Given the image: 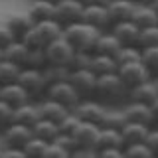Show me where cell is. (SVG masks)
<instances>
[{"label": "cell", "instance_id": "obj_45", "mask_svg": "<svg viewBox=\"0 0 158 158\" xmlns=\"http://www.w3.org/2000/svg\"><path fill=\"white\" fill-rule=\"evenodd\" d=\"M65 156H69V154L63 150L61 146L56 144V142H49L48 150H46V156H44V158H65Z\"/></svg>", "mask_w": 158, "mask_h": 158}, {"label": "cell", "instance_id": "obj_48", "mask_svg": "<svg viewBox=\"0 0 158 158\" xmlns=\"http://www.w3.org/2000/svg\"><path fill=\"white\" fill-rule=\"evenodd\" d=\"M83 4H107L109 0H81Z\"/></svg>", "mask_w": 158, "mask_h": 158}, {"label": "cell", "instance_id": "obj_53", "mask_svg": "<svg viewBox=\"0 0 158 158\" xmlns=\"http://www.w3.org/2000/svg\"><path fill=\"white\" fill-rule=\"evenodd\" d=\"M0 156H2V144H0Z\"/></svg>", "mask_w": 158, "mask_h": 158}, {"label": "cell", "instance_id": "obj_1", "mask_svg": "<svg viewBox=\"0 0 158 158\" xmlns=\"http://www.w3.org/2000/svg\"><path fill=\"white\" fill-rule=\"evenodd\" d=\"M97 101H101L103 105L113 107L118 103L128 99V89L125 87V83L121 81L117 71L105 73V75H97V85H95V95Z\"/></svg>", "mask_w": 158, "mask_h": 158}, {"label": "cell", "instance_id": "obj_9", "mask_svg": "<svg viewBox=\"0 0 158 158\" xmlns=\"http://www.w3.org/2000/svg\"><path fill=\"white\" fill-rule=\"evenodd\" d=\"M85 4L81 0H56V20L63 28L73 22H79Z\"/></svg>", "mask_w": 158, "mask_h": 158}, {"label": "cell", "instance_id": "obj_52", "mask_svg": "<svg viewBox=\"0 0 158 158\" xmlns=\"http://www.w3.org/2000/svg\"><path fill=\"white\" fill-rule=\"evenodd\" d=\"M154 81H156V87H158V75H156V77H154Z\"/></svg>", "mask_w": 158, "mask_h": 158}, {"label": "cell", "instance_id": "obj_22", "mask_svg": "<svg viewBox=\"0 0 158 158\" xmlns=\"http://www.w3.org/2000/svg\"><path fill=\"white\" fill-rule=\"evenodd\" d=\"M36 30H38L40 38H42V42H44V48H46L49 42H53L56 38L63 36V26L57 22L56 18H49V20H42V22H36Z\"/></svg>", "mask_w": 158, "mask_h": 158}, {"label": "cell", "instance_id": "obj_3", "mask_svg": "<svg viewBox=\"0 0 158 158\" xmlns=\"http://www.w3.org/2000/svg\"><path fill=\"white\" fill-rule=\"evenodd\" d=\"M16 81L22 85L26 91L30 93L32 99H42L46 97V91H48V81H46V75H44V69H38V67H22L20 75Z\"/></svg>", "mask_w": 158, "mask_h": 158}, {"label": "cell", "instance_id": "obj_2", "mask_svg": "<svg viewBox=\"0 0 158 158\" xmlns=\"http://www.w3.org/2000/svg\"><path fill=\"white\" fill-rule=\"evenodd\" d=\"M99 34H101V30L87 24V22H83V20L73 22V24L63 28V38L71 44L75 52H93Z\"/></svg>", "mask_w": 158, "mask_h": 158}, {"label": "cell", "instance_id": "obj_35", "mask_svg": "<svg viewBox=\"0 0 158 158\" xmlns=\"http://www.w3.org/2000/svg\"><path fill=\"white\" fill-rule=\"evenodd\" d=\"M140 56H142V49L138 46H123L117 52L115 59L118 65H123V63H131V61H140Z\"/></svg>", "mask_w": 158, "mask_h": 158}, {"label": "cell", "instance_id": "obj_13", "mask_svg": "<svg viewBox=\"0 0 158 158\" xmlns=\"http://www.w3.org/2000/svg\"><path fill=\"white\" fill-rule=\"evenodd\" d=\"M123 111H125V115H127V121H135V123H142V125L154 127L152 109H150V105H146V103L127 99V105L123 107Z\"/></svg>", "mask_w": 158, "mask_h": 158}, {"label": "cell", "instance_id": "obj_51", "mask_svg": "<svg viewBox=\"0 0 158 158\" xmlns=\"http://www.w3.org/2000/svg\"><path fill=\"white\" fill-rule=\"evenodd\" d=\"M135 2H148V0H135Z\"/></svg>", "mask_w": 158, "mask_h": 158}, {"label": "cell", "instance_id": "obj_37", "mask_svg": "<svg viewBox=\"0 0 158 158\" xmlns=\"http://www.w3.org/2000/svg\"><path fill=\"white\" fill-rule=\"evenodd\" d=\"M152 46H158V24L142 28L140 36H138V48H152Z\"/></svg>", "mask_w": 158, "mask_h": 158}, {"label": "cell", "instance_id": "obj_54", "mask_svg": "<svg viewBox=\"0 0 158 158\" xmlns=\"http://www.w3.org/2000/svg\"><path fill=\"white\" fill-rule=\"evenodd\" d=\"M0 87H2V85H0Z\"/></svg>", "mask_w": 158, "mask_h": 158}, {"label": "cell", "instance_id": "obj_31", "mask_svg": "<svg viewBox=\"0 0 158 158\" xmlns=\"http://www.w3.org/2000/svg\"><path fill=\"white\" fill-rule=\"evenodd\" d=\"M48 144H49L48 140L32 135V138L24 144V154H26V158H44L48 150Z\"/></svg>", "mask_w": 158, "mask_h": 158}, {"label": "cell", "instance_id": "obj_39", "mask_svg": "<svg viewBox=\"0 0 158 158\" xmlns=\"http://www.w3.org/2000/svg\"><path fill=\"white\" fill-rule=\"evenodd\" d=\"M52 142L59 144V146H61L69 156H73V152L77 150V142H75V138H73V135H69V132H59V135L53 138Z\"/></svg>", "mask_w": 158, "mask_h": 158}, {"label": "cell", "instance_id": "obj_7", "mask_svg": "<svg viewBox=\"0 0 158 158\" xmlns=\"http://www.w3.org/2000/svg\"><path fill=\"white\" fill-rule=\"evenodd\" d=\"M46 97L53 99V101H57V103H61V105H65L69 111H73V109L79 105V101H81L79 93L73 89V85L67 81V79H65V81L52 83V85L48 87V91H46Z\"/></svg>", "mask_w": 158, "mask_h": 158}, {"label": "cell", "instance_id": "obj_27", "mask_svg": "<svg viewBox=\"0 0 158 158\" xmlns=\"http://www.w3.org/2000/svg\"><path fill=\"white\" fill-rule=\"evenodd\" d=\"M111 146L125 148L121 131H117V128H101L99 136H97V142H95V154L99 150H103V148H111Z\"/></svg>", "mask_w": 158, "mask_h": 158}, {"label": "cell", "instance_id": "obj_14", "mask_svg": "<svg viewBox=\"0 0 158 158\" xmlns=\"http://www.w3.org/2000/svg\"><path fill=\"white\" fill-rule=\"evenodd\" d=\"M111 32L115 38L121 42V46H138V36H140V28L136 26L132 20H123L115 22L111 26Z\"/></svg>", "mask_w": 158, "mask_h": 158}, {"label": "cell", "instance_id": "obj_6", "mask_svg": "<svg viewBox=\"0 0 158 158\" xmlns=\"http://www.w3.org/2000/svg\"><path fill=\"white\" fill-rule=\"evenodd\" d=\"M118 77H121V81L125 83V87L131 91L132 87L140 85V83H144L146 79H150V71L146 69V65L142 61H131V63H123V65H118L117 69Z\"/></svg>", "mask_w": 158, "mask_h": 158}, {"label": "cell", "instance_id": "obj_24", "mask_svg": "<svg viewBox=\"0 0 158 158\" xmlns=\"http://www.w3.org/2000/svg\"><path fill=\"white\" fill-rule=\"evenodd\" d=\"M4 22L8 24L10 30H12L18 38H22L24 34L34 26V20H32V16H30L28 10H26V12H12V14H8V18L4 20Z\"/></svg>", "mask_w": 158, "mask_h": 158}, {"label": "cell", "instance_id": "obj_50", "mask_svg": "<svg viewBox=\"0 0 158 158\" xmlns=\"http://www.w3.org/2000/svg\"><path fill=\"white\" fill-rule=\"evenodd\" d=\"M2 57H4V49L0 48V59H2Z\"/></svg>", "mask_w": 158, "mask_h": 158}, {"label": "cell", "instance_id": "obj_12", "mask_svg": "<svg viewBox=\"0 0 158 158\" xmlns=\"http://www.w3.org/2000/svg\"><path fill=\"white\" fill-rule=\"evenodd\" d=\"M32 127L20 125V123H12L8 128L0 132V140L2 146H14V148H24V144L32 138Z\"/></svg>", "mask_w": 158, "mask_h": 158}, {"label": "cell", "instance_id": "obj_33", "mask_svg": "<svg viewBox=\"0 0 158 158\" xmlns=\"http://www.w3.org/2000/svg\"><path fill=\"white\" fill-rule=\"evenodd\" d=\"M69 71L71 69L65 67V65H48L44 67V75H46V81H48V87L52 83H57V81H65L69 77Z\"/></svg>", "mask_w": 158, "mask_h": 158}, {"label": "cell", "instance_id": "obj_11", "mask_svg": "<svg viewBox=\"0 0 158 158\" xmlns=\"http://www.w3.org/2000/svg\"><path fill=\"white\" fill-rule=\"evenodd\" d=\"M107 111V105H103L101 101H97L95 97H89V99H81L79 105L73 109V113L79 117V121H87V123H95L99 125L101 123L103 115Z\"/></svg>", "mask_w": 158, "mask_h": 158}, {"label": "cell", "instance_id": "obj_40", "mask_svg": "<svg viewBox=\"0 0 158 158\" xmlns=\"http://www.w3.org/2000/svg\"><path fill=\"white\" fill-rule=\"evenodd\" d=\"M14 123V107H10L6 101L0 99V132L8 128Z\"/></svg>", "mask_w": 158, "mask_h": 158}, {"label": "cell", "instance_id": "obj_36", "mask_svg": "<svg viewBox=\"0 0 158 158\" xmlns=\"http://www.w3.org/2000/svg\"><path fill=\"white\" fill-rule=\"evenodd\" d=\"M46 65H48V59H46V52H44V48H30L28 56H26V61H24V67L44 69Z\"/></svg>", "mask_w": 158, "mask_h": 158}, {"label": "cell", "instance_id": "obj_46", "mask_svg": "<svg viewBox=\"0 0 158 158\" xmlns=\"http://www.w3.org/2000/svg\"><path fill=\"white\" fill-rule=\"evenodd\" d=\"M97 156H103V158H121V156H125V148H118V146L103 148V150L97 152Z\"/></svg>", "mask_w": 158, "mask_h": 158}, {"label": "cell", "instance_id": "obj_19", "mask_svg": "<svg viewBox=\"0 0 158 158\" xmlns=\"http://www.w3.org/2000/svg\"><path fill=\"white\" fill-rule=\"evenodd\" d=\"M156 97H158V87H156L154 77L146 79L144 83H140V85L132 87L128 91V99L131 101H140V103H146V105H150Z\"/></svg>", "mask_w": 158, "mask_h": 158}, {"label": "cell", "instance_id": "obj_47", "mask_svg": "<svg viewBox=\"0 0 158 158\" xmlns=\"http://www.w3.org/2000/svg\"><path fill=\"white\" fill-rule=\"evenodd\" d=\"M150 109H152V117H154V125H158V97L150 103Z\"/></svg>", "mask_w": 158, "mask_h": 158}, {"label": "cell", "instance_id": "obj_28", "mask_svg": "<svg viewBox=\"0 0 158 158\" xmlns=\"http://www.w3.org/2000/svg\"><path fill=\"white\" fill-rule=\"evenodd\" d=\"M28 46L22 42L20 38H16L14 42H10L6 48H4V59H8V61H14L18 63V65L24 67V61H26V56H28Z\"/></svg>", "mask_w": 158, "mask_h": 158}, {"label": "cell", "instance_id": "obj_18", "mask_svg": "<svg viewBox=\"0 0 158 158\" xmlns=\"http://www.w3.org/2000/svg\"><path fill=\"white\" fill-rule=\"evenodd\" d=\"M135 6H136L135 0H109L107 10L109 16H111V22L115 24V22H123V20H131Z\"/></svg>", "mask_w": 158, "mask_h": 158}, {"label": "cell", "instance_id": "obj_29", "mask_svg": "<svg viewBox=\"0 0 158 158\" xmlns=\"http://www.w3.org/2000/svg\"><path fill=\"white\" fill-rule=\"evenodd\" d=\"M127 123V115L123 109H117L115 105L113 107H107L105 115H103L101 123H99V127L101 128H117V131H121L123 125Z\"/></svg>", "mask_w": 158, "mask_h": 158}, {"label": "cell", "instance_id": "obj_49", "mask_svg": "<svg viewBox=\"0 0 158 158\" xmlns=\"http://www.w3.org/2000/svg\"><path fill=\"white\" fill-rule=\"evenodd\" d=\"M148 4H150V6L154 8V12L158 14V0H148Z\"/></svg>", "mask_w": 158, "mask_h": 158}, {"label": "cell", "instance_id": "obj_17", "mask_svg": "<svg viewBox=\"0 0 158 158\" xmlns=\"http://www.w3.org/2000/svg\"><path fill=\"white\" fill-rule=\"evenodd\" d=\"M150 131L148 125H142V123H135V121H127L121 128V136H123V144L131 146L136 144V142H144L146 135Z\"/></svg>", "mask_w": 158, "mask_h": 158}, {"label": "cell", "instance_id": "obj_26", "mask_svg": "<svg viewBox=\"0 0 158 158\" xmlns=\"http://www.w3.org/2000/svg\"><path fill=\"white\" fill-rule=\"evenodd\" d=\"M95 75H105V73H113L118 69V63L115 56H105V53H93L91 57V65H89Z\"/></svg>", "mask_w": 158, "mask_h": 158}, {"label": "cell", "instance_id": "obj_30", "mask_svg": "<svg viewBox=\"0 0 158 158\" xmlns=\"http://www.w3.org/2000/svg\"><path fill=\"white\" fill-rule=\"evenodd\" d=\"M32 132H34L36 136L44 138V140L52 142L53 138L59 135V125H57V123H53V121H49V118H44V117H42V118L36 123V125L32 127Z\"/></svg>", "mask_w": 158, "mask_h": 158}, {"label": "cell", "instance_id": "obj_21", "mask_svg": "<svg viewBox=\"0 0 158 158\" xmlns=\"http://www.w3.org/2000/svg\"><path fill=\"white\" fill-rule=\"evenodd\" d=\"M38 103H40V113H42V117L49 118V121H53V123H59L69 113V109L65 105H61V103L53 101V99H49V97L38 99Z\"/></svg>", "mask_w": 158, "mask_h": 158}, {"label": "cell", "instance_id": "obj_4", "mask_svg": "<svg viewBox=\"0 0 158 158\" xmlns=\"http://www.w3.org/2000/svg\"><path fill=\"white\" fill-rule=\"evenodd\" d=\"M44 52H46V59H48L49 65H65V67H69L73 56H75L73 46L63 36L56 38L53 42H49L48 46L44 48Z\"/></svg>", "mask_w": 158, "mask_h": 158}, {"label": "cell", "instance_id": "obj_20", "mask_svg": "<svg viewBox=\"0 0 158 158\" xmlns=\"http://www.w3.org/2000/svg\"><path fill=\"white\" fill-rule=\"evenodd\" d=\"M131 20L142 30V28H148V26L158 24V14L154 12V8H152L148 2H136L135 12H132Z\"/></svg>", "mask_w": 158, "mask_h": 158}, {"label": "cell", "instance_id": "obj_5", "mask_svg": "<svg viewBox=\"0 0 158 158\" xmlns=\"http://www.w3.org/2000/svg\"><path fill=\"white\" fill-rule=\"evenodd\" d=\"M67 81L73 85V89L79 93L81 99H89L95 95V85H97V75L89 67L83 69H71Z\"/></svg>", "mask_w": 158, "mask_h": 158}, {"label": "cell", "instance_id": "obj_41", "mask_svg": "<svg viewBox=\"0 0 158 158\" xmlns=\"http://www.w3.org/2000/svg\"><path fill=\"white\" fill-rule=\"evenodd\" d=\"M57 125H59V132H69V135H71V132L75 131V127L79 125V117L73 111H69L67 115L57 123Z\"/></svg>", "mask_w": 158, "mask_h": 158}, {"label": "cell", "instance_id": "obj_23", "mask_svg": "<svg viewBox=\"0 0 158 158\" xmlns=\"http://www.w3.org/2000/svg\"><path fill=\"white\" fill-rule=\"evenodd\" d=\"M28 12L34 22L56 18V0H32Z\"/></svg>", "mask_w": 158, "mask_h": 158}, {"label": "cell", "instance_id": "obj_8", "mask_svg": "<svg viewBox=\"0 0 158 158\" xmlns=\"http://www.w3.org/2000/svg\"><path fill=\"white\" fill-rule=\"evenodd\" d=\"M99 131H101V127L95 125V123L79 121L75 131L71 132L73 138H75V142H77V150H87V152H93V154H95V142H97Z\"/></svg>", "mask_w": 158, "mask_h": 158}, {"label": "cell", "instance_id": "obj_10", "mask_svg": "<svg viewBox=\"0 0 158 158\" xmlns=\"http://www.w3.org/2000/svg\"><path fill=\"white\" fill-rule=\"evenodd\" d=\"M81 20L87 22V24H91V26H95V28H99L101 32H107V30H111V26H113L109 10H107V4H85Z\"/></svg>", "mask_w": 158, "mask_h": 158}, {"label": "cell", "instance_id": "obj_32", "mask_svg": "<svg viewBox=\"0 0 158 158\" xmlns=\"http://www.w3.org/2000/svg\"><path fill=\"white\" fill-rule=\"evenodd\" d=\"M22 71V65L14 61H8V59H0V85H6V83H14Z\"/></svg>", "mask_w": 158, "mask_h": 158}, {"label": "cell", "instance_id": "obj_16", "mask_svg": "<svg viewBox=\"0 0 158 158\" xmlns=\"http://www.w3.org/2000/svg\"><path fill=\"white\" fill-rule=\"evenodd\" d=\"M40 118H42V113H40V103L36 99H32V101H28V103H24V105L14 109V123L34 127Z\"/></svg>", "mask_w": 158, "mask_h": 158}, {"label": "cell", "instance_id": "obj_43", "mask_svg": "<svg viewBox=\"0 0 158 158\" xmlns=\"http://www.w3.org/2000/svg\"><path fill=\"white\" fill-rule=\"evenodd\" d=\"M16 38H18V36L12 32V30H10V26H8L6 22H0V48L4 49L10 42H14Z\"/></svg>", "mask_w": 158, "mask_h": 158}, {"label": "cell", "instance_id": "obj_34", "mask_svg": "<svg viewBox=\"0 0 158 158\" xmlns=\"http://www.w3.org/2000/svg\"><path fill=\"white\" fill-rule=\"evenodd\" d=\"M142 49V56H140V61L146 65V69L150 71L152 77L158 75V46H152V48H140Z\"/></svg>", "mask_w": 158, "mask_h": 158}, {"label": "cell", "instance_id": "obj_25", "mask_svg": "<svg viewBox=\"0 0 158 158\" xmlns=\"http://www.w3.org/2000/svg\"><path fill=\"white\" fill-rule=\"evenodd\" d=\"M121 42L115 38V34L111 32V30H107V32H101L97 38V44H95V49H93V53H105V56H117V52L121 49Z\"/></svg>", "mask_w": 158, "mask_h": 158}, {"label": "cell", "instance_id": "obj_15", "mask_svg": "<svg viewBox=\"0 0 158 158\" xmlns=\"http://www.w3.org/2000/svg\"><path fill=\"white\" fill-rule=\"evenodd\" d=\"M0 99H2V101H6L8 105L14 107V109L20 107V105H24V103H28V101H32L30 93L22 85H20L18 81L6 83V85L0 87Z\"/></svg>", "mask_w": 158, "mask_h": 158}, {"label": "cell", "instance_id": "obj_38", "mask_svg": "<svg viewBox=\"0 0 158 158\" xmlns=\"http://www.w3.org/2000/svg\"><path fill=\"white\" fill-rule=\"evenodd\" d=\"M125 156H128V158H154V152L148 148L146 142H136V144L125 146Z\"/></svg>", "mask_w": 158, "mask_h": 158}, {"label": "cell", "instance_id": "obj_42", "mask_svg": "<svg viewBox=\"0 0 158 158\" xmlns=\"http://www.w3.org/2000/svg\"><path fill=\"white\" fill-rule=\"evenodd\" d=\"M91 57H93V52H75V56H73V59H71V65H69V69L89 67V65H91Z\"/></svg>", "mask_w": 158, "mask_h": 158}, {"label": "cell", "instance_id": "obj_44", "mask_svg": "<svg viewBox=\"0 0 158 158\" xmlns=\"http://www.w3.org/2000/svg\"><path fill=\"white\" fill-rule=\"evenodd\" d=\"M144 142L148 144V148L154 152V156H158V125L150 127V131H148V135H146V140H144Z\"/></svg>", "mask_w": 158, "mask_h": 158}]
</instances>
